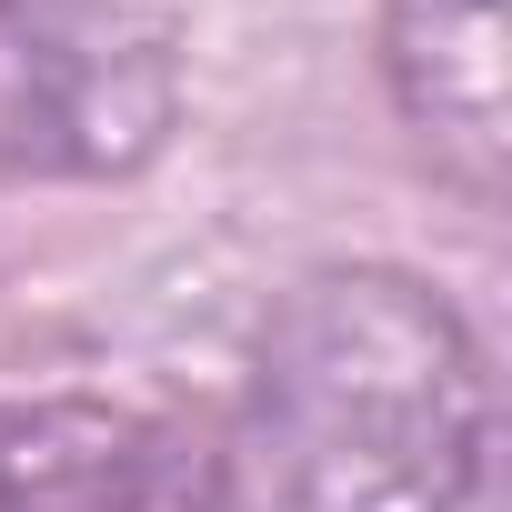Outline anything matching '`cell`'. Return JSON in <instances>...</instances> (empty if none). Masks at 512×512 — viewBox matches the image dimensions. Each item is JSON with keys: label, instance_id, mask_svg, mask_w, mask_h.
Masks as SVG:
<instances>
[{"label": "cell", "instance_id": "cell-1", "mask_svg": "<svg viewBox=\"0 0 512 512\" xmlns=\"http://www.w3.org/2000/svg\"><path fill=\"white\" fill-rule=\"evenodd\" d=\"M492 472V372L472 322L392 262H332L251 332L211 442L221 512H472Z\"/></svg>", "mask_w": 512, "mask_h": 512}, {"label": "cell", "instance_id": "cell-2", "mask_svg": "<svg viewBox=\"0 0 512 512\" xmlns=\"http://www.w3.org/2000/svg\"><path fill=\"white\" fill-rule=\"evenodd\" d=\"M171 101V51L131 0H0V181L131 171Z\"/></svg>", "mask_w": 512, "mask_h": 512}, {"label": "cell", "instance_id": "cell-3", "mask_svg": "<svg viewBox=\"0 0 512 512\" xmlns=\"http://www.w3.org/2000/svg\"><path fill=\"white\" fill-rule=\"evenodd\" d=\"M0 512H221L211 442L111 392L0 402Z\"/></svg>", "mask_w": 512, "mask_h": 512}, {"label": "cell", "instance_id": "cell-4", "mask_svg": "<svg viewBox=\"0 0 512 512\" xmlns=\"http://www.w3.org/2000/svg\"><path fill=\"white\" fill-rule=\"evenodd\" d=\"M382 81L422 161L492 211L512 181V31L502 0H382Z\"/></svg>", "mask_w": 512, "mask_h": 512}]
</instances>
